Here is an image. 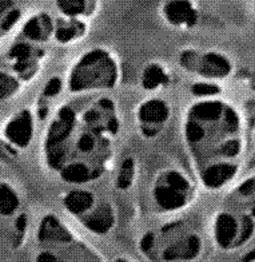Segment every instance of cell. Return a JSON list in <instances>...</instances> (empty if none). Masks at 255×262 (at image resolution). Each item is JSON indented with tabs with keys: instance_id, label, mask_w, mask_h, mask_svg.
Returning a JSON list of instances; mask_svg holds the SVG:
<instances>
[{
	"instance_id": "obj_1",
	"label": "cell",
	"mask_w": 255,
	"mask_h": 262,
	"mask_svg": "<svg viewBox=\"0 0 255 262\" xmlns=\"http://www.w3.org/2000/svg\"><path fill=\"white\" fill-rule=\"evenodd\" d=\"M235 232H236V224H235L234 218L230 216H220L218 218V224H216V238L218 242L222 246H227L235 237Z\"/></svg>"
},
{
	"instance_id": "obj_2",
	"label": "cell",
	"mask_w": 255,
	"mask_h": 262,
	"mask_svg": "<svg viewBox=\"0 0 255 262\" xmlns=\"http://www.w3.org/2000/svg\"><path fill=\"white\" fill-rule=\"evenodd\" d=\"M235 172V166L232 164H219V166H214L211 168L208 172H206V184L208 186H219L222 184L226 180H228L232 174Z\"/></svg>"
},
{
	"instance_id": "obj_3",
	"label": "cell",
	"mask_w": 255,
	"mask_h": 262,
	"mask_svg": "<svg viewBox=\"0 0 255 262\" xmlns=\"http://www.w3.org/2000/svg\"><path fill=\"white\" fill-rule=\"evenodd\" d=\"M8 136L19 144H24L27 142L30 136V120L26 115L10 124Z\"/></svg>"
},
{
	"instance_id": "obj_4",
	"label": "cell",
	"mask_w": 255,
	"mask_h": 262,
	"mask_svg": "<svg viewBox=\"0 0 255 262\" xmlns=\"http://www.w3.org/2000/svg\"><path fill=\"white\" fill-rule=\"evenodd\" d=\"M16 198L12 192L7 188H2V190H0V210H2V213H12L14 209L16 208Z\"/></svg>"
},
{
	"instance_id": "obj_5",
	"label": "cell",
	"mask_w": 255,
	"mask_h": 262,
	"mask_svg": "<svg viewBox=\"0 0 255 262\" xmlns=\"http://www.w3.org/2000/svg\"><path fill=\"white\" fill-rule=\"evenodd\" d=\"M16 87V83L14 82V79H11L7 75H0V98H4L8 94H11Z\"/></svg>"
},
{
	"instance_id": "obj_6",
	"label": "cell",
	"mask_w": 255,
	"mask_h": 262,
	"mask_svg": "<svg viewBox=\"0 0 255 262\" xmlns=\"http://www.w3.org/2000/svg\"><path fill=\"white\" fill-rule=\"evenodd\" d=\"M238 150H239V144L238 142H235V140L234 142H228V144L223 148V152L228 156H235V154L238 152Z\"/></svg>"
},
{
	"instance_id": "obj_7",
	"label": "cell",
	"mask_w": 255,
	"mask_h": 262,
	"mask_svg": "<svg viewBox=\"0 0 255 262\" xmlns=\"http://www.w3.org/2000/svg\"><path fill=\"white\" fill-rule=\"evenodd\" d=\"M254 258H255V250H252V252H251L248 256H246V257H244V262L251 261V260H254Z\"/></svg>"
},
{
	"instance_id": "obj_8",
	"label": "cell",
	"mask_w": 255,
	"mask_h": 262,
	"mask_svg": "<svg viewBox=\"0 0 255 262\" xmlns=\"http://www.w3.org/2000/svg\"><path fill=\"white\" fill-rule=\"evenodd\" d=\"M6 8V6H4V3H0V14L3 12V10Z\"/></svg>"
}]
</instances>
